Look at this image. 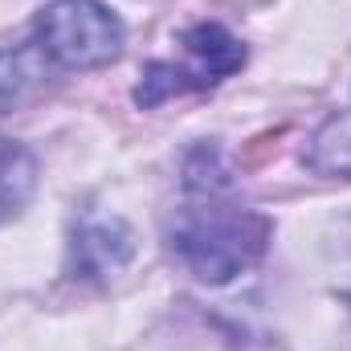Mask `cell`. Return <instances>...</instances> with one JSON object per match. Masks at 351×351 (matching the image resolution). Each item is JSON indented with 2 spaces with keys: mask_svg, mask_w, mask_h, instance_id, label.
Listing matches in <instances>:
<instances>
[{
  "mask_svg": "<svg viewBox=\"0 0 351 351\" xmlns=\"http://www.w3.org/2000/svg\"><path fill=\"white\" fill-rule=\"evenodd\" d=\"M274 225L254 208L237 204H184L176 208L168 241L176 258L188 265L200 282H233L265 254Z\"/></svg>",
  "mask_w": 351,
  "mask_h": 351,
  "instance_id": "obj_1",
  "label": "cell"
},
{
  "mask_svg": "<svg viewBox=\"0 0 351 351\" xmlns=\"http://www.w3.org/2000/svg\"><path fill=\"white\" fill-rule=\"evenodd\" d=\"M33 37L41 58L62 70H98L123 53L127 29L98 0H53L37 12Z\"/></svg>",
  "mask_w": 351,
  "mask_h": 351,
  "instance_id": "obj_2",
  "label": "cell"
},
{
  "mask_svg": "<svg viewBox=\"0 0 351 351\" xmlns=\"http://www.w3.org/2000/svg\"><path fill=\"white\" fill-rule=\"evenodd\" d=\"M184 62H152L143 82L135 90L139 106H156L172 94L184 90H208L217 82H225L229 74H237L245 66V45L217 21H204V25H192L184 37Z\"/></svg>",
  "mask_w": 351,
  "mask_h": 351,
  "instance_id": "obj_3",
  "label": "cell"
},
{
  "mask_svg": "<svg viewBox=\"0 0 351 351\" xmlns=\"http://www.w3.org/2000/svg\"><path fill=\"white\" fill-rule=\"evenodd\" d=\"M131 250H135L131 245V229L119 217H110V221H86L74 233V262H78L82 274H94V278L123 269L127 258H131Z\"/></svg>",
  "mask_w": 351,
  "mask_h": 351,
  "instance_id": "obj_4",
  "label": "cell"
},
{
  "mask_svg": "<svg viewBox=\"0 0 351 351\" xmlns=\"http://www.w3.org/2000/svg\"><path fill=\"white\" fill-rule=\"evenodd\" d=\"M37 192V160L29 147L0 139V229L16 221Z\"/></svg>",
  "mask_w": 351,
  "mask_h": 351,
  "instance_id": "obj_5",
  "label": "cell"
},
{
  "mask_svg": "<svg viewBox=\"0 0 351 351\" xmlns=\"http://www.w3.org/2000/svg\"><path fill=\"white\" fill-rule=\"evenodd\" d=\"M311 168L331 176H351V114H335L319 127L311 147Z\"/></svg>",
  "mask_w": 351,
  "mask_h": 351,
  "instance_id": "obj_6",
  "label": "cell"
},
{
  "mask_svg": "<svg viewBox=\"0 0 351 351\" xmlns=\"http://www.w3.org/2000/svg\"><path fill=\"white\" fill-rule=\"evenodd\" d=\"M37 82V70L29 66L25 49H0V110L21 102V94Z\"/></svg>",
  "mask_w": 351,
  "mask_h": 351,
  "instance_id": "obj_7",
  "label": "cell"
}]
</instances>
